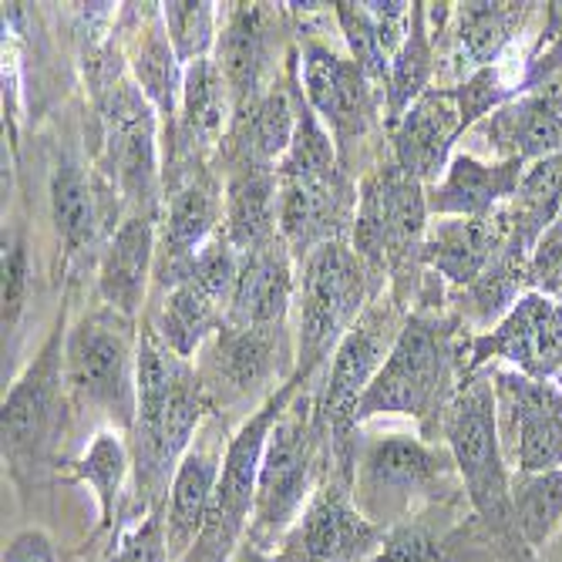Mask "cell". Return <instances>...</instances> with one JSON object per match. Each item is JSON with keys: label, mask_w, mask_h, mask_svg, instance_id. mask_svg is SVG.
I'll return each instance as SVG.
<instances>
[{"label": "cell", "mask_w": 562, "mask_h": 562, "mask_svg": "<svg viewBox=\"0 0 562 562\" xmlns=\"http://www.w3.org/2000/svg\"><path fill=\"white\" fill-rule=\"evenodd\" d=\"M220 172V169H216ZM226 213L223 233L229 243L246 252L280 236V179L277 169L263 166H233L223 169Z\"/></svg>", "instance_id": "cell-29"}, {"label": "cell", "mask_w": 562, "mask_h": 562, "mask_svg": "<svg viewBox=\"0 0 562 562\" xmlns=\"http://www.w3.org/2000/svg\"><path fill=\"white\" fill-rule=\"evenodd\" d=\"M505 236H508V202L482 220H462V216L431 220L422 246V263L428 273L445 280L448 290H465L488 270Z\"/></svg>", "instance_id": "cell-25"}, {"label": "cell", "mask_w": 562, "mask_h": 562, "mask_svg": "<svg viewBox=\"0 0 562 562\" xmlns=\"http://www.w3.org/2000/svg\"><path fill=\"white\" fill-rule=\"evenodd\" d=\"M226 300L216 296L210 286H202L192 277H182L172 290L156 293V303L145 306V314L162 340L179 353L195 361L199 347L206 344L220 327H226Z\"/></svg>", "instance_id": "cell-30"}, {"label": "cell", "mask_w": 562, "mask_h": 562, "mask_svg": "<svg viewBox=\"0 0 562 562\" xmlns=\"http://www.w3.org/2000/svg\"><path fill=\"white\" fill-rule=\"evenodd\" d=\"M542 4L529 0H465L428 4V24L438 55V88H458L475 71L498 65L513 50Z\"/></svg>", "instance_id": "cell-14"}, {"label": "cell", "mask_w": 562, "mask_h": 562, "mask_svg": "<svg viewBox=\"0 0 562 562\" xmlns=\"http://www.w3.org/2000/svg\"><path fill=\"white\" fill-rule=\"evenodd\" d=\"M532 290L562 293V213L552 223V229L542 236V243L536 246V257H532Z\"/></svg>", "instance_id": "cell-39"}, {"label": "cell", "mask_w": 562, "mask_h": 562, "mask_svg": "<svg viewBox=\"0 0 562 562\" xmlns=\"http://www.w3.org/2000/svg\"><path fill=\"white\" fill-rule=\"evenodd\" d=\"M526 162L519 159H482L475 151H454L445 176L428 186L431 220L462 216L482 220L519 192Z\"/></svg>", "instance_id": "cell-27"}, {"label": "cell", "mask_w": 562, "mask_h": 562, "mask_svg": "<svg viewBox=\"0 0 562 562\" xmlns=\"http://www.w3.org/2000/svg\"><path fill=\"white\" fill-rule=\"evenodd\" d=\"M465 135L462 105L454 88H428L391 132V159L425 186H435Z\"/></svg>", "instance_id": "cell-24"}, {"label": "cell", "mask_w": 562, "mask_h": 562, "mask_svg": "<svg viewBox=\"0 0 562 562\" xmlns=\"http://www.w3.org/2000/svg\"><path fill=\"white\" fill-rule=\"evenodd\" d=\"M488 371L508 472L539 475L562 469V387L502 364H488Z\"/></svg>", "instance_id": "cell-15"}, {"label": "cell", "mask_w": 562, "mask_h": 562, "mask_svg": "<svg viewBox=\"0 0 562 562\" xmlns=\"http://www.w3.org/2000/svg\"><path fill=\"white\" fill-rule=\"evenodd\" d=\"M472 340L475 330L451 306H415L357 407V425L397 415L418 422L428 441H441L448 407L472 374Z\"/></svg>", "instance_id": "cell-2"}, {"label": "cell", "mask_w": 562, "mask_h": 562, "mask_svg": "<svg viewBox=\"0 0 562 562\" xmlns=\"http://www.w3.org/2000/svg\"><path fill=\"white\" fill-rule=\"evenodd\" d=\"M233 562H280V555H277V552H270V549L252 546V542H243V546H239V552L233 555Z\"/></svg>", "instance_id": "cell-41"}, {"label": "cell", "mask_w": 562, "mask_h": 562, "mask_svg": "<svg viewBox=\"0 0 562 562\" xmlns=\"http://www.w3.org/2000/svg\"><path fill=\"white\" fill-rule=\"evenodd\" d=\"M513 505L526 542L542 552L562 529V469L539 475L513 472Z\"/></svg>", "instance_id": "cell-33"}, {"label": "cell", "mask_w": 562, "mask_h": 562, "mask_svg": "<svg viewBox=\"0 0 562 562\" xmlns=\"http://www.w3.org/2000/svg\"><path fill=\"white\" fill-rule=\"evenodd\" d=\"M428 220V186L407 176L391 156L357 182L350 246L381 280H387L407 311H415L428 277L422 263Z\"/></svg>", "instance_id": "cell-4"}, {"label": "cell", "mask_w": 562, "mask_h": 562, "mask_svg": "<svg viewBox=\"0 0 562 562\" xmlns=\"http://www.w3.org/2000/svg\"><path fill=\"white\" fill-rule=\"evenodd\" d=\"M472 135L492 159L539 162L562 151V71L482 119Z\"/></svg>", "instance_id": "cell-23"}, {"label": "cell", "mask_w": 562, "mask_h": 562, "mask_svg": "<svg viewBox=\"0 0 562 562\" xmlns=\"http://www.w3.org/2000/svg\"><path fill=\"white\" fill-rule=\"evenodd\" d=\"M31 290V246L24 223H4V340L18 334Z\"/></svg>", "instance_id": "cell-36"}, {"label": "cell", "mask_w": 562, "mask_h": 562, "mask_svg": "<svg viewBox=\"0 0 562 562\" xmlns=\"http://www.w3.org/2000/svg\"><path fill=\"white\" fill-rule=\"evenodd\" d=\"M387 529L374 526L353 502V482L334 465L314 498L273 549L280 562H371Z\"/></svg>", "instance_id": "cell-16"}, {"label": "cell", "mask_w": 562, "mask_h": 562, "mask_svg": "<svg viewBox=\"0 0 562 562\" xmlns=\"http://www.w3.org/2000/svg\"><path fill=\"white\" fill-rule=\"evenodd\" d=\"M364 8L378 27L384 55L394 61L407 41V31H412V4L407 0H364Z\"/></svg>", "instance_id": "cell-38"}, {"label": "cell", "mask_w": 562, "mask_h": 562, "mask_svg": "<svg viewBox=\"0 0 562 562\" xmlns=\"http://www.w3.org/2000/svg\"><path fill=\"white\" fill-rule=\"evenodd\" d=\"M465 495L454 454L425 435H364L353 458V502L381 529L412 519L422 508Z\"/></svg>", "instance_id": "cell-9"}, {"label": "cell", "mask_w": 562, "mask_h": 562, "mask_svg": "<svg viewBox=\"0 0 562 562\" xmlns=\"http://www.w3.org/2000/svg\"><path fill=\"white\" fill-rule=\"evenodd\" d=\"M138 321L109 303L68 324L65 384L75 422L132 435L138 415Z\"/></svg>", "instance_id": "cell-6"}, {"label": "cell", "mask_w": 562, "mask_h": 562, "mask_svg": "<svg viewBox=\"0 0 562 562\" xmlns=\"http://www.w3.org/2000/svg\"><path fill=\"white\" fill-rule=\"evenodd\" d=\"M371 562H498L469 495L435 502L387 529Z\"/></svg>", "instance_id": "cell-19"}, {"label": "cell", "mask_w": 562, "mask_h": 562, "mask_svg": "<svg viewBox=\"0 0 562 562\" xmlns=\"http://www.w3.org/2000/svg\"><path fill=\"white\" fill-rule=\"evenodd\" d=\"M559 300H562V293H559Z\"/></svg>", "instance_id": "cell-42"}, {"label": "cell", "mask_w": 562, "mask_h": 562, "mask_svg": "<svg viewBox=\"0 0 562 562\" xmlns=\"http://www.w3.org/2000/svg\"><path fill=\"white\" fill-rule=\"evenodd\" d=\"M229 438H233L229 422L213 412L210 422L202 425V431L195 435L192 448L186 451L182 465L169 485L162 522H166V546H169L172 562H182L186 552L202 536V529H206V519L213 513V498H216V485L223 475V458H226Z\"/></svg>", "instance_id": "cell-21"}, {"label": "cell", "mask_w": 562, "mask_h": 562, "mask_svg": "<svg viewBox=\"0 0 562 562\" xmlns=\"http://www.w3.org/2000/svg\"><path fill=\"white\" fill-rule=\"evenodd\" d=\"M280 179V236L300 263L327 243H350L357 220V179L344 169L327 176Z\"/></svg>", "instance_id": "cell-20"}, {"label": "cell", "mask_w": 562, "mask_h": 562, "mask_svg": "<svg viewBox=\"0 0 562 562\" xmlns=\"http://www.w3.org/2000/svg\"><path fill=\"white\" fill-rule=\"evenodd\" d=\"M296 300V260L283 236L239 252V277L229 296L226 324L233 327H270L293 314Z\"/></svg>", "instance_id": "cell-26"}, {"label": "cell", "mask_w": 562, "mask_h": 562, "mask_svg": "<svg viewBox=\"0 0 562 562\" xmlns=\"http://www.w3.org/2000/svg\"><path fill=\"white\" fill-rule=\"evenodd\" d=\"M435 71H438V55H435V37L428 24V4L425 0H415L412 31H407V41L397 50V58L391 61V75H387V135L407 115V109L431 88Z\"/></svg>", "instance_id": "cell-32"}, {"label": "cell", "mask_w": 562, "mask_h": 562, "mask_svg": "<svg viewBox=\"0 0 562 562\" xmlns=\"http://www.w3.org/2000/svg\"><path fill=\"white\" fill-rule=\"evenodd\" d=\"M296 50L303 94L330 132L344 172L364 179L391 156V148H381V142L391 145L384 94L350 58L347 47H337L321 34H300Z\"/></svg>", "instance_id": "cell-7"}, {"label": "cell", "mask_w": 562, "mask_h": 562, "mask_svg": "<svg viewBox=\"0 0 562 562\" xmlns=\"http://www.w3.org/2000/svg\"><path fill=\"white\" fill-rule=\"evenodd\" d=\"M327 469L330 445L317 425L314 391L300 387V394L290 401V407L267 438L257 475V505H252L246 542L273 552L290 532V526L300 519L306 502L314 498Z\"/></svg>", "instance_id": "cell-11"}, {"label": "cell", "mask_w": 562, "mask_h": 562, "mask_svg": "<svg viewBox=\"0 0 562 562\" xmlns=\"http://www.w3.org/2000/svg\"><path fill=\"white\" fill-rule=\"evenodd\" d=\"M61 472L78 482L88 485L98 498V532L101 536H115L119 519H122V505L132 485V448H128V435L115 431V428H98L91 435V441L85 445V451L71 462L61 465Z\"/></svg>", "instance_id": "cell-31"}, {"label": "cell", "mask_w": 562, "mask_h": 562, "mask_svg": "<svg viewBox=\"0 0 562 562\" xmlns=\"http://www.w3.org/2000/svg\"><path fill=\"white\" fill-rule=\"evenodd\" d=\"M303 384L290 381L280 387L260 412H252L229 438L226 458H223V475L216 485L213 513L206 519V529L195 539V546L186 552L182 562H233L239 546L246 542L249 522H252V505H257V475L263 462V448L280 422V415L290 407V401L300 394Z\"/></svg>", "instance_id": "cell-13"}, {"label": "cell", "mask_w": 562, "mask_h": 562, "mask_svg": "<svg viewBox=\"0 0 562 562\" xmlns=\"http://www.w3.org/2000/svg\"><path fill=\"white\" fill-rule=\"evenodd\" d=\"M0 562H61V555H58V546H55V539H50L47 529L27 526V529H18L8 539Z\"/></svg>", "instance_id": "cell-40"}, {"label": "cell", "mask_w": 562, "mask_h": 562, "mask_svg": "<svg viewBox=\"0 0 562 562\" xmlns=\"http://www.w3.org/2000/svg\"><path fill=\"white\" fill-rule=\"evenodd\" d=\"M216 412L195 361L179 357L148 317L138 334V415L128 435L132 485L112 542L166 508L169 485L202 425Z\"/></svg>", "instance_id": "cell-1"}, {"label": "cell", "mask_w": 562, "mask_h": 562, "mask_svg": "<svg viewBox=\"0 0 562 562\" xmlns=\"http://www.w3.org/2000/svg\"><path fill=\"white\" fill-rule=\"evenodd\" d=\"M220 4H210V0H169V4H162V21L182 68L213 58L220 41Z\"/></svg>", "instance_id": "cell-34"}, {"label": "cell", "mask_w": 562, "mask_h": 562, "mask_svg": "<svg viewBox=\"0 0 562 562\" xmlns=\"http://www.w3.org/2000/svg\"><path fill=\"white\" fill-rule=\"evenodd\" d=\"M216 415H243V422L293 381L296 337L290 321L270 327H220L195 353Z\"/></svg>", "instance_id": "cell-12"}, {"label": "cell", "mask_w": 562, "mask_h": 562, "mask_svg": "<svg viewBox=\"0 0 562 562\" xmlns=\"http://www.w3.org/2000/svg\"><path fill=\"white\" fill-rule=\"evenodd\" d=\"M441 441L451 448L458 475H462L469 505L482 519L498 562H542V555L526 542L516 505H513V472L505 465L498 425H495V391L492 371H472L458 387Z\"/></svg>", "instance_id": "cell-3"}, {"label": "cell", "mask_w": 562, "mask_h": 562, "mask_svg": "<svg viewBox=\"0 0 562 562\" xmlns=\"http://www.w3.org/2000/svg\"><path fill=\"white\" fill-rule=\"evenodd\" d=\"M159 220L125 216L98 257V296L125 317L145 314L148 280H156Z\"/></svg>", "instance_id": "cell-28"}, {"label": "cell", "mask_w": 562, "mask_h": 562, "mask_svg": "<svg viewBox=\"0 0 562 562\" xmlns=\"http://www.w3.org/2000/svg\"><path fill=\"white\" fill-rule=\"evenodd\" d=\"M407 306L387 290H381L371 306L361 314L347 337L337 344L330 364L321 371L314 384V412L317 425L327 435L330 445V465L344 472L353 482V458H357V438H361V425H357V407H361L368 387L381 374L387 353L407 321Z\"/></svg>", "instance_id": "cell-10"}, {"label": "cell", "mask_w": 562, "mask_h": 562, "mask_svg": "<svg viewBox=\"0 0 562 562\" xmlns=\"http://www.w3.org/2000/svg\"><path fill=\"white\" fill-rule=\"evenodd\" d=\"M334 18L340 24L344 34V47L350 50V58L361 65V71L374 81V88L384 94L387 101V75H391V58L384 55L378 27L368 14L364 4H353V0H337L334 4Z\"/></svg>", "instance_id": "cell-35"}, {"label": "cell", "mask_w": 562, "mask_h": 562, "mask_svg": "<svg viewBox=\"0 0 562 562\" xmlns=\"http://www.w3.org/2000/svg\"><path fill=\"white\" fill-rule=\"evenodd\" d=\"M101 562H172L169 546H166V522H162V508L151 513L148 519L135 522L125 529L105 552Z\"/></svg>", "instance_id": "cell-37"}, {"label": "cell", "mask_w": 562, "mask_h": 562, "mask_svg": "<svg viewBox=\"0 0 562 562\" xmlns=\"http://www.w3.org/2000/svg\"><path fill=\"white\" fill-rule=\"evenodd\" d=\"M286 4H226L213 58L226 78L233 115L252 105L270 85L283 78L293 47H283Z\"/></svg>", "instance_id": "cell-17"}, {"label": "cell", "mask_w": 562, "mask_h": 562, "mask_svg": "<svg viewBox=\"0 0 562 562\" xmlns=\"http://www.w3.org/2000/svg\"><path fill=\"white\" fill-rule=\"evenodd\" d=\"M65 337H68V296L41 344L37 357L4 394L0 407V438L4 465L21 492L41 488L50 469L61 465V445L75 425V412L65 384Z\"/></svg>", "instance_id": "cell-5"}, {"label": "cell", "mask_w": 562, "mask_h": 562, "mask_svg": "<svg viewBox=\"0 0 562 562\" xmlns=\"http://www.w3.org/2000/svg\"><path fill=\"white\" fill-rule=\"evenodd\" d=\"M122 27L128 34L122 37L128 75L135 78L138 91L148 98L162 122V145L176 135L179 125V105H182V81L186 68L176 58V47L169 41L162 4H125Z\"/></svg>", "instance_id": "cell-22"}, {"label": "cell", "mask_w": 562, "mask_h": 562, "mask_svg": "<svg viewBox=\"0 0 562 562\" xmlns=\"http://www.w3.org/2000/svg\"><path fill=\"white\" fill-rule=\"evenodd\" d=\"M387 290L347 239L327 243L296 263L293 337H296V384H314L330 364L337 344L361 321L371 300Z\"/></svg>", "instance_id": "cell-8"}, {"label": "cell", "mask_w": 562, "mask_h": 562, "mask_svg": "<svg viewBox=\"0 0 562 562\" xmlns=\"http://www.w3.org/2000/svg\"><path fill=\"white\" fill-rule=\"evenodd\" d=\"M488 364H513L536 381L562 378V300L529 290L492 330L472 340V371Z\"/></svg>", "instance_id": "cell-18"}]
</instances>
